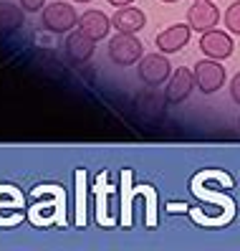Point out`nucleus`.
Returning a JSON list of instances; mask_svg holds the SVG:
<instances>
[{
	"instance_id": "423d86ee",
	"label": "nucleus",
	"mask_w": 240,
	"mask_h": 251,
	"mask_svg": "<svg viewBox=\"0 0 240 251\" xmlns=\"http://www.w3.org/2000/svg\"><path fill=\"white\" fill-rule=\"evenodd\" d=\"M233 49H235L233 36L225 33V31H218V28H210V31H205L202 38H200V51L207 58H218V61H222V58L233 56Z\"/></svg>"
},
{
	"instance_id": "7ed1b4c3",
	"label": "nucleus",
	"mask_w": 240,
	"mask_h": 251,
	"mask_svg": "<svg viewBox=\"0 0 240 251\" xmlns=\"http://www.w3.org/2000/svg\"><path fill=\"white\" fill-rule=\"evenodd\" d=\"M172 74V64L167 53H149V56H142V61L137 64V76L147 84V86H159L170 79Z\"/></svg>"
},
{
	"instance_id": "9d476101",
	"label": "nucleus",
	"mask_w": 240,
	"mask_h": 251,
	"mask_svg": "<svg viewBox=\"0 0 240 251\" xmlns=\"http://www.w3.org/2000/svg\"><path fill=\"white\" fill-rule=\"evenodd\" d=\"M94 51H96V41L91 38V36H86L84 31H73V33H68V38H66V53H68V58L73 64H86L88 58L94 56Z\"/></svg>"
},
{
	"instance_id": "2eb2a0df",
	"label": "nucleus",
	"mask_w": 240,
	"mask_h": 251,
	"mask_svg": "<svg viewBox=\"0 0 240 251\" xmlns=\"http://www.w3.org/2000/svg\"><path fill=\"white\" fill-rule=\"evenodd\" d=\"M230 97H233L235 104H240V71L235 74L233 81H230Z\"/></svg>"
},
{
	"instance_id": "0eeeda50",
	"label": "nucleus",
	"mask_w": 240,
	"mask_h": 251,
	"mask_svg": "<svg viewBox=\"0 0 240 251\" xmlns=\"http://www.w3.org/2000/svg\"><path fill=\"white\" fill-rule=\"evenodd\" d=\"M190 36H192L190 23H175L170 28H164L162 33H157L154 46L162 53H177V51H182L190 43Z\"/></svg>"
},
{
	"instance_id": "6e6552de",
	"label": "nucleus",
	"mask_w": 240,
	"mask_h": 251,
	"mask_svg": "<svg viewBox=\"0 0 240 251\" xmlns=\"http://www.w3.org/2000/svg\"><path fill=\"white\" fill-rule=\"evenodd\" d=\"M195 89V74L192 69H177L175 71V76L170 79L167 84V89H164V97H167L170 104H179V101H185Z\"/></svg>"
},
{
	"instance_id": "f3484780",
	"label": "nucleus",
	"mask_w": 240,
	"mask_h": 251,
	"mask_svg": "<svg viewBox=\"0 0 240 251\" xmlns=\"http://www.w3.org/2000/svg\"><path fill=\"white\" fill-rule=\"evenodd\" d=\"M73 3H91V0H73Z\"/></svg>"
},
{
	"instance_id": "f257e3e1",
	"label": "nucleus",
	"mask_w": 240,
	"mask_h": 251,
	"mask_svg": "<svg viewBox=\"0 0 240 251\" xmlns=\"http://www.w3.org/2000/svg\"><path fill=\"white\" fill-rule=\"evenodd\" d=\"M142 53H144V46H142V41L137 38V33H116L109 41V58L116 66H122V69L139 64Z\"/></svg>"
},
{
	"instance_id": "4468645a",
	"label": "nucleus",
	"mask_w": 240,
	"mask_h": 251,
	"mask_svg": "<svg viewBox=\"0 0 240 251\" xmlns=\"http://www.w3.org/2000/svg\"><path fill=\"white\" fill-rule=\"evenodd\" d=\"M18 3H21V8L28 10V13H38V10L46 8V0H18Z\"/></svg>"
},
{
	"instance_id": "f8f14e48",
	"label": "nucleus",
	"mask_w": 240,
	"mask_h": 251,
	"mask_svg": "<svg viewBox=\"0 0 240 251\" xmlns=\"http://www.w3.org/2000/svg\"><path fill=\"white\" fill-rule=\"evenodd\" d=\"M23 25V8L13 3H0V33H13Z\"/></svg>"
},
{
	"instance_id": "a211bd4d",
	"label": "nucleus",
	"mask_w": 240,
	"mask_h": 251,
	"mask_svg": "<svg viewBox=\"0 0 240 251\" xmlns=\"http://www.w3.org/2000/svg\"><path fill=\"white\" fill-rule=\"evenodd\" d=\"M162 3H177V0H162Z\"/></svg>"
},
{
	"instance_id": "ddd939ff",
	"label": "nucleus",
	"mask_w": 240,
	"mask_h": 251,
	"mask_svg": "<svg viewBox=\"0 0 240 251\" xmlns=\"http://www.w3.org/2000/svg\"><path fill=\"white\" fill-rule=\"evenodd\" d=\"M225 25H228V31L233 36H240V0H235V3L225 10Z\"/></svg>"
},
{
	"instance_id": "f03ea898",
	"label": "nucleus",
	"mask_w": 240,
	"mask_h": 251,
	"mask_svg": "<svg viewBox=\"0 0 240 251\" xmlns=\"http://www.w3.org/2000/svg\"><path fill=\"white\" fill-rule=\"evenodd\" d=\"M43 28L51 33H68L71 28H76L79 23V16H76V8H71L68 3H64V0H53V3H48L46 8H43Z\"/></svg>"
},
{
	"instance_id": "1a4fd4ad",
	"label": "nucleus",
	"mask_w": 240,
	"mask_h": 251,
	"mask_svg": "<svg viewBox=\"0 0 240 251\" xmlns=\"http://www.w3.org/2000/svg\"><path fill=\"white\" fill-rule=\"evenodd\" d=\"M144 23H147V16L139 8H134V5L119 8L111 16V28L116 33H139L144 28Z\"/></svg>"
},
{
	"instance_id": "20e7f679",
	"label": "nucleus",
	"mask_w": 240,
	"mask_h": 251,
	"mask_svg": "<svg viewBox=\"0 0 240 251\" xmlns=\"http://www.w3.org/2000/svg\"><path fill=\"white\" fill-rule=\"evenodd\" d=\"M195 74V86L202 94H215L220 86L225 84V69L218 58H205V61H197L192 66Z\"/></svg>"
},
{
	"instance_id": "9b49d317",
	"label": "nucleus",
	"mask_w": 240,
	"mask_h": 251,
	"mask_svg": "<svg viewBox=\"0 0 240 251\" xmlns=\"http://www.w3.org/2000/svg\"><path fill=\"white\" fill-rule=\"evenodd\" d=\"M79 31H84L86 36H91L94 41L107 38L109 28H111V18L107 16L104 10H86L79 16Z\"/></svg>"
},
{
	"instance_id": "dca6fc26",
	"label": "nucleus",
	"mask_w": 240,
	"mask_h": 251,
	"mask_svg": "<svg viewBox=\"0 0 240 251\" xmlns=\"http://www.w3.org/2000/svg\"><path fill=\"white\" fill-rule=\"evenodd\" d=\"M109 3H111L114 8H124V5H131L134 0H109Z\"/></svg>"
},
{
	"instance_id": "39448f33",
	"label": "nucleus",
	"mask_w": 240,
	"mask_h": 251,
	"mask_svg": "<svg viewBox=\"0 0 240 251\" xmlns=\"http://www.w3.org/2000/svg\"><path fill=\"white\" fill-rule=\"evenodd\" d=\"M187 23L192 31L205 33L220 23V10L213 0H192V5L187 8Z\"/></svg>"
}]
</instances>
